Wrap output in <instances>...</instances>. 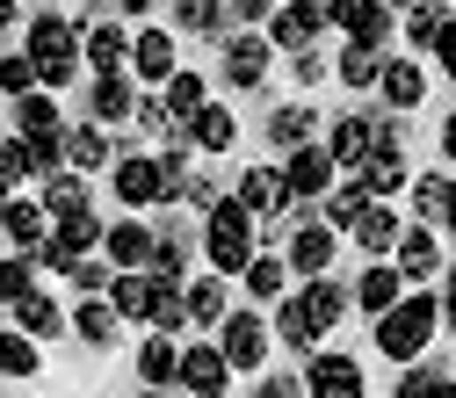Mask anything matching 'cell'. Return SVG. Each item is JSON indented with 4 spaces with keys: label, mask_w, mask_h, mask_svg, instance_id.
<instances>
[{
    "label": "cell",
    "mask_w": 456,
    "mask_h": 398,
    "mask_svg": "<svg viewBox=\"0 0 456 398\" xmlns=\"http://www.w3.org/2000/svg\"><path fill=\"white\" fill-rule=\"evenodd\" d=\"M435 319H442L435 297H398L391 312H377V348H384L391 362H413L428 340H435Z\"/></svg>",
    "instance_id": "obj_1"
},
{
    "label": "cell",
    "mask_w": 456,
    "mask_h": 398,
    "mask_svg": "<svg viewBox=\"0 0 456 398\" xmlns=\"http://www.w3.org/2000/svg\"><path fill=\"white\" fill-rule=\"evenodd\" d=\"M203 254L217 275H240L254 261V210L247 203H217L210 196V232H203Z\"/></svg>",
    "instance_id": "obj_2"
},
{
    "label": "cell",
    "mask_w": 456,
    "mask_h": 398,
    "mask_svg": "<svg viewBox=\"0 0 456 398\" xmlns=\"http://www.w3.org/2000/svg\"><path fill=\"white\" fill-rule=\"evenodd\" d=\"M29 66H37L44 87H66L73 66H80V29L59 22V15H37V22H29Z\"/></svg>",
    "instance_id": "obj_3"
},
{
    "label": "cell",
    "mask_w": 456,
    "mask_h": 398,
    "mask_svg": "<svg viewBox=\"0 0 456 398\" xmlns=\"http://www.w3.org/2000/svg\"><path fill=\"white\" fill-rule=\"evenodd\" d=\"M340 305H348V297H340L326 275H312V290L282 297V340H297V348H312V340H319V333H326V326L340 319Z\"/></svg>",
    "instance_id": "obj_4"
},
{
    "label": "cell",
    "mask_w": 456,
    "mask_h": 398,
    "mask_svg": "<svg viewBox=\"0 0 456 398\" xmlns=\"http://www.w3.org/2000/svg\"><path fill=\"white\" fill-rule=\"evenodd\" d=\"M326 22H340L348 44H370V51H384V37H391V8L384 0H326Z\"/></svg>",
    "instance_id": "obj_5"
},
{
    "label": "cell",
    "mask_w": 456,
    "mask_h": 398,
    "mask_svg": "<svg viewBox=\"0 0 456 398\" xmlns=\"http://www.w3.org/2000/svg\"><path fill=\"white\" fill-rule=\"evenodd\" d=\"M282 182H290V203H319V196L333 189V152H326V145H290Z\"/></svg>",
    "instance_id": "obj_6"
},
{
    "label": "cell",
    "mask_w": 456,
    "mask_h": 398,
    "mask_svg": "<svg viewBox=\"0 0 456 398\" xmlns=\"http://www.w3.org/2000/svg\"><path fill=\"white\" fill-rule=\"evenodd\" d=\"M319 29H326V0H290V8L268 15V44H282V51H312Z\"/></svg>",
    "instance_id": "obj_7"
},
{
    "label": "cell",
    "mask_w": 456,
    "mask_h": 398,
    "mask_svg": "<svg viewBox=\"0 0 456 398\" xmlns=\"http://www.w3.org/2000/svg\"><path fill=\"white\" fill-rule=\"evenodd\" d=\"M224 326V362L232 370H261L268 362V326L254 312H232V319H217Z\"/></svg>",
    "instance_id": "obj_8"
},
{
    "label": "cell",
    "mask_w": 456,
    "mask_h": 398,
    "mask_svg": "<svg viewBox=\"0 0 456 398\" xmlns=\"http://www.w3.org/2000/svg\"><path fill=\"white\" fill-rule=\"evenodd\" d=\"M175 384H189L196 398H217L224 384H232V362H224V348H182V370Z\"/></svg>",
    "instance_id": "obj_9"
},
{
    "label": "cell",
    "mask_w": 456,
    "mask_h": 398,
    "mask_svg": "<svg viewBox=\"0 0 456 398\" xmlns=\"http://www.w3.org/2000/svg\"><path fill=\"white\" fill-rule=\"evenodd\" d=\"M305 384H312V398H362V370H355V355H312Z\"/></svg>",
    "instance_id": "obj_10"
},
{
    "label": "cell",
    "mask_w": 456,
    "mask_h": 398,
    "mask_svg": "<svg viewBox=\"0 0 456 398\" xmlns=\"http://www.w3.org/2000/svg\"><path fill=\"white\" fill-rule=\"evenodd\" d=\"M224 80H232V87H261L268 80V37H232V44H224Z\"/></svg>",
    "instance_id": "obj_11"
},
{
    "label": "cell",
    "mask_w": 456,
    "mask_h": 398,
    "mask_svg": "<svg viewBox=\"0 0 456 398\" xmlns=\"http://www.w3.org/2000/svg\"><path fill=\"white\" fill-rule=\"evenodd\" d=\"M102 254L117 261V268H145L152 261V232L138 217H124V224H102Z\"/></svg>",
    "instance_id": "obj_12"
},
{
    "label": "cell",
    "mask_w": 456,
    "mask_h": 398,
    "mask_svg": "<svg viewBox=\"0 0 456 398\" xmlns=\"http://www.w3.org/2000/svg\"><path fill=\"white\" fill-rule=\"evenodd\" d=\"M240 203H247L254 217H275L282 203H290V182H282L275 167H247V175H240Z\"/></svg>",
    "instance_id": "obj_13"
},
{
    "label": "cell",
    "mask_w": 456,
    "mask_h": 398,
    "mask_svg": "<svg viewBox=\"0 0 456 398\" xmlns=\"http://www.w3.org/2000/svg\"><path fill=\"white\" fill-rule=\"evenodd\" d=\"M131 66H138V80H167L175 73V37L167 29H138L131 37Z\"/></svg>",
    "instance_id": "obj_14"
},
{
    "label": "cell",
    "mask_w": 456,
    "mask_h": 398,
    "mask_svg": "<svg viewBox=\"0 0 456 398\" xmlns=\"http://www.w3.org/2000/svg\"><path fill=\"white\" fill-rule=\"evenodd\" d=\"M182 131H189V145H203V152H224V145L240 138V124H232V109H217V102H203V109H196V117H189Z\"/></svg>",
    "instance_id": "obj_15"
},
{
    "label": "cell",
    "mask_w": 456,
    "mask_h": 398,
    "mask_svg": "<svg viewBox=\"0 0 456 398\" xmlns=\"http://www.w3.org/2000/svg\"><path fill=\"white\" fill-rule=\"evenodd\" d=\"M391 254H398V275H420V282H428V275L442 268V247H435V232H428V224H413V232H398V247H391Z\"/></svg>",
    "instance_id": "obj_16"
},
{
    "label": "cell",
    "mask_w": 456,
    "mask_h": 398,
    "mask_svg": "<svg viewBox=\"0 0 456 398\" xmlns=\"http://www.w3.org/2000/svg\"><path fill=\"white\" fill-rule=\"evenodd\" d=\"M377 87H384V102H391V109H413V102L428 94V80H420V66H413V59H384V66H377Z\"/></svg>",
    "instance_id": "obj_17"
},
{
    "label": "cell",
    "mask_w": 456,
    "mask_h": 398,
    "mask_svg": "<svg viewBox=\"0 0 456 398\" xmlns=\"http://www.w3.org/2000/svg\"><path fill=\"white\" fill-rule=\"evenodd\" d=\"M370 145H377V124H370V117H340L326 152H333V167H362V159H370Z\"/></svg>",
    "instance_id": "obj_18"
},
{
    "label": "cell",
    "mask_w": 456,
    "mask_h": 398,
    "mask_svg": "<svg viewBox=\"0 0 456 398\" xmlns=\"http://www.w3.org/2000/svg\"><path fill=\"white\" fill-rule=\"evenodd\" d=\"M290 268L297 275H326L333 268V224H305V232L290 240Z\"/></svg>",
    "instance_id": "obj_19"
},
{
    "label": "cell",
    "mask_w": 456,
    "mask_h": 398,
    "mask_svg": "<svg viewBox=\"0 0 456 398\" xmlns=\"http://www.w3.org/2000/svg\"><path fill=\"white\" fill-rule=\"evenodd\" d=\"M109 305H117V319H152V275L124 268L117 282H109Z\"/></svg>",
    "instance_id": "obj_20"
},
{
    "label": "cell",
    "mask_w": 456,
    "mask_h": 398,
    "mask_svg": "<svg viewBox=\"0 0 456 398\" xmlns=\"http://www.w3.org/2000/svg\"><path fill=\"white\" fill-rule=\"evenodd\" d=\"M348 232L362 240V254H391V247H398V217H391V210L370 196V203H362V217L348 224Z\"/></svg>",
    "instance_id": "obj_21"
},
{
    "label": "cell",
    "mask_w": 456,
    "mask_h": 398,
    "mask_svg": "<svg viewBox=\"0 0 456 398\" xmlns=\"http://www.w3.org/2000/svg\"><path fill=\"white\" fill-rule=\"evenodd\" d=\"M87 102H94V117H102V124H117V117H131V109H138V94H131L124 73H94Z\"/></svg>",
    "instance_id": "obj_22"
},
{
    "label": "cell",
    "mask_w": 456,
    "mask_h": 398,
    "mask_svg": "<svg viewBox=\"0 0 456 398\" xmlns=\"http://www.w3.org/2000/svg\"><path fill=\"white\" fill-rule=\"evenodd\" d=\"M117 196L124 203H159V159H117Z\"/></svg>",
    "instance_id": "obj_23"
},
{
    "label": "cell",
    "mask_w": 456,
    "mask_h": 398,
    "mask_svg": "<svg viewBox=\"0 0 456 398\" xmlns=\"http://www.w3.org/2000/svg\"><path fill=\"white\" fill-rule=\"evenodd\" d=\"M182 305H189V326H217V319H224V282H217V268L189 282Z\"/></svg>",
    "instance_id": "obj_24"
},
{
    "label": "cell",
    "mask_w": 456,
    "mask_h": 398,
    "mask_svg": "<svg viewBox=\"0 0 456 398\" xmlns=\"http://www.w3.org/2000/svg\"><path fill=\"white\" fill-rule=\"evenodd\" d=\"M80 51H87V66H94V73H124L131 37H124V29H87V37H80Z\"/></svg>",
    "instance_id": "obj_25"
},
{
    "label": "cell",
    "mask_w": 456,
    "mask_h": 398,
    "mask_svg": "<svg viewBox=\"0 0 456 398\" xmlns=\"http://www.w3.org/2000/svg\"><path fill=\"white\" fill-rule=\"evenodd\" d=\"M66 167L94 175V167H117V152H109V138H102L94 124H80V131H66Z\"/></svg>",
    "instance_id": "obj_26"
},
{
    "label": "cell",
    "mask_w": 456,
    "mask_h": 398,
    "mask_svg": "<svg viewBox=\"0 0 456 398\" xmlns=\"http://www.w3.org/2000/svg\"><path fill=\"white\" fill-rule=\"evenodd\" d=\"M15 326H22L29 340H51V333H59V326H66V312H59V305H51L44 290H29V297H15Z\"/></svg>",
    "instance_id": "obj_27"
},
{
    "label": "cell",
    "mask_w": 456,
    "mask_h": 398,
    "mask_svg": "<svg viewBox=\"0 0 456 398\" xmlns=\"http://www.w3.org/2000/svg\"><path fill=\"white\" fill-rule=\"evenodd\" d=\"M398 182H406V159H398V145H370V159H362V189H370V196H391Z\"/></svg>",
    "instance_id": "obj_28"
},
{
    "label": "cell",
    "mask_w": 456,
    "mask_h": 398,
    "mask_svg": "<svg viewBox=\"0 0 456 398\" xmlns=\"http://www.w3.org/2000/svg\"><path fill=\"white\" fill-rule=\"evenodd\" d=\"M15 124H22V138H44V131H59V102H51L44 87L15 94Z\"/></svg>",
    "instance_id": "obj_29"
},
{
    "label": "cell",
    "mask_w": 456,
    "mask_h": 398,
    "mask_svg": "<svg viewBox=\"0 0 456 398\" xmlns=\"http://www.w3.org/2000/svg\"><path fill=\"white\" fill-rule=\"evenodd\" d=\"M175 370H182V348H175L167 333H152L145 348H138V377H145V384H175Z\"/></svg>",
    "instance_id": "obj_30"
},
{
    "label": "cell",
    "mask_w": 456,
    "mask_h": 398,
    "mask_svg": "<svg viewBox=\"0 0 456 398\" xmlns=\"http://www.w3.org/2000/svg\"><path fill=\"white\" fill-rule=\"evenodd\" d=\"M51 240H59L66 254H87V247H102V217L80 203V210H66V217H59V232H51Z\"/></svg>",
    "instance_id": "obj_31"
},
{
    "label": "cell",
    "mask_w": 456,
    "mask_h": 398,
    "mask_svg": "<svg viewBox=\"0 0 456 398\" xmlns=\"http://www.w3.org/2000/svg\"><path fill=\"white\" fill-rule=\"evenodd\" d=\"M73 326H80V340H94V348H109V340H117V305H109V297H87L80 312H73Z\"/></svg>",
    "instance_id": "obj_32"
},
{
    "label": "cell",
    "mask_w": 456,
    "mask_h": 398,
    "mask_svg": "<svg viewBox=\"0 0 456 398\" xmlns=\"http://www.w3.org/2000/svg\"><path fill=\"white\" fill-rule=\"evenodd\" d=\"M355 305H362V312H391V305H398V268H391V261H377V268L355 282Z\"/></svg>",
    "instance_id": "obj_33"
},
{
    "label": "cell",
    "mask_w": 456,
    "mask_h": 398,
    "mask_svg": "<svg viewBox=\"0 0 456 398\" xmlns=\"http://www.w3.org/2000/svg\"><path fill=\"white\" fill-rule=\"evenodd\" d=\"M44 217H51L44 203H8V210H0V224H8V240H15V247H37V240H51V232H44Z\"/></svg>",
    "instance_id": "obj_34"
},
{
    "label": "cell",
    "mask_w": 456,
    "mask_h": 398,
    "mask_svg": "<svg viewBox=\"0 0 456 398\" xmlns=\"http://www.w3.org/2000/svg\"><path fill=\"white\" fill-rule=\"evenodd\" d=\"M22 152H29V175H59L66 167V131H44V138H22Z\"/></svg>",
    "instance_id": "obj_35"
},
{
    "label": "cell",
    "mask_w": 456,
    "mask_h": 398,
    "mask_svg": "<svg viewBox=\"0 0 456 398\" xmlns=\"http://www.w3.org/2000/svg\"><path fill=\"white\" fill-rule=\"evenodd\" d=\"M377 66H384V51H370V44L340 51V80H348V87H377Z\"/></svg>",
    "instance_id": "obj_36"
},
{
    "label": "cell",
    "mask_w": 456,
    "mask_h": 398,
    "mask_svg": "<svg viewBox=\"0 0 456 398\" xmlns=\"http://www.w3.org/2000/svg\"><path fill=\"white\" fill-rule=\"evenodd\" d=\"M0 370L8 377H37V340L15 326V333H0Z\"/></svg>",
    "instance_id": "obj_37"
},
{
    "label": "cell",
    "mask_w": 456,
    "mask_h": 398,
    "mask_svg": "<svg viewBox=\"0 0 456 398\" xmlns=\"http://www.w3.org/2000/svg\"><path fill=\"white\" fill-rule=\"evenodd\" d=\"M159 87H167V109H175V117H182V124H189V117H196V109H203V80H196V73H167Z\"/></svg>",
    "instance_id": "obj_38"
},
{
    "label": "cell",
    "mask_w": 456,
    "mask_h": 398,
    "mask_svg": "<svg viewBox=\"0 0 456 398\" xmlns=\"http://www.w3.org/2000/svg\"><path fill=\"white\" fill-rule=\"evenodd\" d=\"M362 203H370V189H362V182L326 189V224H333V232H340V224H355V217H362Z\"/></svg>",
    "instance_id": "obj_39"
},
{
    "label": "cell",
    "mask_w": 456,
    "mask_h": 398,
    "mask_svg": "<svg viewBox=\"0 0 456 398\" xmlns=\"http://www.w3.org/2000/svg\"><path fill=\"white\" fill-rule=\"evenodd\" d=\"M175 22L196 29V37H210V29L224 22V0H175Z\"/></svg>",
    "instance_id": "obj_40"
},
{
    "label": "cell",
    "mask_w": 456,
    "mask_h": 398,
    "mask_svg": "<svg viewBox=\"0 0 456 398\" xmlns=\"http://www.w3.org/2000/svg\"><path fill=\"white\" fill-rule=\"evenodd\" d=\"M268 138H275V145H305V138H312V109H275V117H268Z\"/></svg>",
    "instance_id": "obj_41"
},
{
    "label": "cell",
    "mask_w": 456,
    "mask_h": 398,
    "mask_svg": "<svg viewBox=\"0 0 456 398\" xmlns=\"http://www.w3.org/2000/svg\"><path fill=\"white\" fill-rule=\"evenodd\" d=\"M240 275H247V290H254L261 305H268V297H282V261H261V254H254Z\"/></svg>",
    "instance_id": "obj_42"
},
{
    "label": "cell",
    "mask_w": 456,
    "mask_h": 398,
    "mask_svg": "<svg viewBox=\"0 0 456 398\" xmlns=\"http://www.w3.org/2000/svg\"><path fill=\"white\" fill-rule=\"evenodd\" d=\"M37 290V261H0V305H15Z\"/></svg>",
    "instance_id": "obj_43"
},
{
    "label": "cell",
    "mask_w": 456,
    "mask_h": 398,
    "mask_svg": "<svg viewBox=\"0 0 456 398\" xmlns=\"http://www.w3.org/2000/svg\"><path fill=\"white\" fill-rule=\"evenodd\" d=\"M442 22H449V8H413V15H406V37H413V51H435Z\"/></svg>",
    "instance_id": "obj_44"
},
{
    "label": "cell",
    "mask_w": 456,
    "mask_h": 398,
    "mask_svg": "<svg viewBox=\"0 0 456 398\" xmlns=\"http://www.w3.org/2000/svg\"><path fill=\"white\" fill-rule=\"evenodd\" d=\"M442 196H449L442 175H420V182H413V210H420V224H442Z\"/></svg>",
    "instance_id": "obj_45"
},
{
    "label": "cell",
    "mask_w": 456,
    "mask_h": 398,
    "mask_svg": "<svg viewBox=\"0 0 456 398\" xmlns=\"http://www.w3.org/2000/svg\"><path fill=\"white\" fill-rule=\"evenodd\" d=\"M80 203H87V189H80L73 175H51V189H44V210H51V217H66V210H80Z\"/></svg>",
    "instance_id": "obj_46"
},
{
    "label": "cell",
    "mask_w": 456,
    "mask_h": 398,
    "mask_svg": "<svg viewBox=\"0 0 456 398\" xmlns=\"http://www.w3.org/2000/svg\"><path fill=\"white\" fill-rule=\"evenodd\" d=\"M131 117L145 124V138H175V131H182V117H175V109H167V102H138Z\"/></svg>",
    "instance_id": "obj_47"
},
{
    "label": "cell",
    "mask_w": 456,
    "mask_h": 398,
    "mask_svg": "<svg viewBox=\"0 0 456 398\" xmlns=\"http://www.w3.org/2000/svg\"><path fill=\"white\" fill-rule=\"evenodd\" d=\"M0 87H8V94H29V87H44V80H37V66H29V51H22V59H0Z\"/></svg>",
    "instance_id": "obj_48"
},
{
    "label": "cell",
    "mask_w": 456,
    "mask_h": 398,
    "mask_svg": "<svg viewBox=\"0 0 456 398\" xmlns=\"http://www.w3.org/2000/svg\"><path fill=\"white\" fill-rule=\"evenodd\" d=\"M66 275L80 282L87 297H94V290H109V268H102V261H87V254H73V268H66Z\"/></svg>",
    "instance_id": "obj_49"
},
{
    "label": "cell",
    "mask_w": 456,
    "mask_h": 398,
    "mask_svg": "<svg viewBox=\"0 0 456 398\" xmlns=\"http://www.w3.org/2000/svg\"><path fill=\"white\" fill-rule=\"evenodd\" d=\"M22 175H29V152L15 138V145H0V182H22Z\"/></svg>",
    "instance_id": "obj_50"
},
{
    "label": "cell",
    "mask_w": 456,
    "mask_h": 398,
    "mask_svg": "<svg viewBox=\"0 0 456 398\" xmlns=\"http://www.w3.org/2000/svg\"><path fill=\"white\" fill-rule=\"evenodd\" d=\"M435 59H442V73L456 80V15H449V22H442V37H435Z\"/></svg>",
    "instance_id": "obj_51"
},
{
    "label": "cell",
    "mask_w": 456,
    "mask_h": 398,
    "mask_svg": "<svg viewBox=\"0 0 456 398\" xmlns=\"http://www.w3.org/2000/svg\"><path fill=\"white\" fill-rule=\"evenodd\" d=\"M428 384H435L428 370H406V377H398V398H428Z\"/></svg>",
    "instance_id": "obj_52"
},
{
    "label": "cell",
    "mask_w": 456,
    "mask_h": 398,
    "mask_svg": "<svg viewBox=\"0 0 456 398\" xmlns=\"http://www.w3.org/2000/svg\"><path fill=\"white\" fill-rule=\"evenodd\" d=\"M232 15H247V22H268V15H275V0H232Z\"/></svg>",
    "instance_id": "obj_53"
},
{
    "label": "cell",
    "mask_w": 456,
    "mask_h": 398,
    "mask_svg": "<svg viewBox=\"0 0 456 398\" xmlns=\"http://www.w3.org/2000/svg\"><path fill=\"white\" fill-rule=\"evenodd\" d=\"M254 398H297V384H290V377H268V384H261Z\"/></svg>",
    "instance_id": "obj_54"
},
{
    "label": "cell",
    "mask_w": 456,
    "mask_h": 398,
    "mask_svg": "<svg viewBox=\"0 0 456 398\" xmlns=\"http://www.w3.org/2000/svg\"><path fill=\"white\" fill-rule=\"evenodd\" d=\"M442 224L456 232V182H449V196H442Z\"/></svg>",
    "instance_id": "obj_55"
},
{
    "label": "cell",
    "mask_w": 456,
    "mask_h": 398,
    "mask_svg": "<svg viewBox=\"0 0 456 398\" xmlns=\"http://www.w3.org/2000/svg\"><path fill=\"white\" fill-rule=\"evenodd\" d=\"M8 22H22V0H0V29H8Z\"/></svg>",
    "instance_id": "obj_56"
},
{
    "label": "cell",
    "mask_w": 456,
    "mask_h": 398,
    "mask_svg": "<svg viewBox=\"0 0 456 398\" xmlns=\"http://www.w3.org/2000/svg\"><path fill=\"white\" fill-rule=\"evenodd\" d=\"M442 152H449V159H456V117H449V124H442Z\"/></svg>",
    "instance_id": "obj_57"
},
{
    "label": "cell",
    "mask_w": 456,
    "mask_h": 398,
    "mask_svg": "<svg viewBox=\"0 0 456 398\" xmlns=\"http://www.w3.org/2000/svg\"><path fill=\"white\" fill-rule=\"evenodd\" d=\"M428 398H456V384H449V377H435V384H428Z\"/></svg>",
    "instance_id": "obj_58"
},
{
    "label": "cell",
    "mask_w": 456,
    "mask_h": 398,
    "mask_svg": "<svg viewBox=\"0 0 456 398\" xmlns=\"http://www.w3.org/2000/svg\"><path fill=\"white\" fill-rule=\"evenodd\" d=\"M449 333H456V268H449Z\"/></svg>",
    "instance_id": "obj_59"
},
{
    "label": "cell",
    "mask_w": 456,
    "mask_h": 398,
    "mask_svg": "<svg viewBox=\"0 0 456 398\" xmlns=\"http://www.w3.org/2000/svg\"><path fill=\"white\" fill-rule=\"evenodd\" d=\"M117 8H131V15H145V8H152V0H117Z\"/></svg>",
    "instance_id": "obj_60"
},
{
    "label": "cell",
    "mask_w": 456,
    "mask_h": 398,
    "mask_svg": "<svg viewBox=\"0 0 456 398\" xmlns=\"http://www.w3.org/2000/svg\"><path fill=\"white\" fill-rule=\"evenodd\" d=\"M138 398H167V391H159V384H152V391H138Z\"/></svg>",
    "instance_id": "obj_61"
},
{
    "label": "cell",
    "mask_w": 456,
    "mask_h": 398,
    "mask_svg": "<svg viewBox=\"0 0 456 398\" xmlns=\"http://www.w3.org/2000/svg\"><path fill=\"white\" fill-rule=\"evenodd\" d=\"M0 210H8V182H0Z\"/></svg>",
    "instance_id": "obj_62"
},
{
    "label": "cell",
    "mask_w": 456,
    "mask_h": 398,
    "mask_svg": "<svg viewBox=\"0 0 456 398\" xmlns=\"http://www.w3.org/2000/svg\"><path fill=\"white\" fill-rule=\"evenodd\" d=\"M384 8H391V0H384Z\"/></svg>",
    "instance_id": "obj_63"
}]
</instances>
